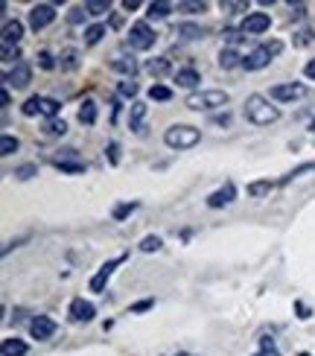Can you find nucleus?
Returning <instances> with one entry per match:
<instances>
[{
	"mask_svg": "<svg viewBox=\"0 0 315 356\" xmlns=\"http://www.w3.org/2000/svg\"><path fill=\"white\" fill-rule=\"evenodd\" d=\"M155 41H158L155 29L149 26L146 21L131 24V29H129V47H131V50H140V53H146V50H152V47H155Z\"/></svg>",
	"mask_w": 315,
	"mask_h": 356,
	"instance_id": "4",
	"label": "nucleus"
},
{
	"mask_svg": "<svg viewBox=\"0 0 315 356\" xmlns=\"http://www.w3.org/2000/svg\"><path fill=\"white\" fill-rule=\"evenodd\" d=\"M231 102L228 91H219V88H207V91H193L187 94L184 106L193 111H213V108H225Z\"/></svg>",
	"mask_w": 315,
	"mask_h": 356,
	"instance_id": "2",
	"label": "nucleus"
},
{
	"mask_svg": "<svg viewBox=\"0 0 315 356\" xmlns=\"http://www.w3.org/2000/svg\"><path fill=\"white\" fill-rule=\"evenodd\" d=\"M301 97H307V85H301V82H286V85H275L272 88V99L275 102H295Z\"/></svg>",
	"mask_w": 315,
	"mask_h": 356,
	"instance_id": "10",
	"label": "nucleus"
},
{
	"mask_svg": "<svg viewBox=\"0 0 315 356\" xmlns=\"http://www.w3.org/2000/svg\"><path fill=\"white\" fill-rule=\"evenodd\" d=\"M161 245H163V240H161V236L158 234H149V236H143V240H140V251H143V254H152V251H161Z\"/></svg>",
	"mask_w": 315,
	"mask_h": 356,
	"instance_id": "27",
	"label": "nucleus"
},
{
	"mask_svg": "<svg viewBox=\"0 0 315 356\" xmlns=\"http://www.w3.org/2000/svg\"><path fill=\"white\" fill-rule=\"evenodd\" d=\"M21 111H24V117H35V114H41V97H29L24 106H21Z\"/></svg>",
	"mask_w": 315,
	"mask_h": 356,
	"instance_id": "37",
	"label": "nucleus"
},
{
	"mask_svg": "<svg viewBox=\"0 0 315 356\" xmlns=\"http://www.w3.org/2000/svg\"><path fill=\"white\" fill-rule=\"evenodd\" d=\"M53 21H56V6L53 3H38V6L29 9V26H33V33L47 29Z\"/></svg>",
	"mask_w": 315,
	"mask_h": 356,
	"instance_id": "6",
	"label": "nucleus"
},
{
	"mask_svg": "<svg viewBox=\"0 0 315 356\" xmlns=\"http://www.w3.org/2000/svg\"><path fill=\"white\" fill-rule=\"evenodd\" d=\"M79 123L85 126H94L97 123V102L94 99H85L82 108H79Z\"/></svg>",
	"mask_w": 315,
	"mask_h": 356,
	"instance_id": "24",
	"label": "nucleus"
},
{
	"mask_svg": "<svg viewBox=\"0 0 315 356\" xmlns=\"http://www.w3.org/2000/svg\"><path fill=\"white\" fill-rule=\"evenodd\" d=\"M202 140V131L196 126H187V123H178V126H170L163 131V143L170 146V149H193Z\"/></svg>",
	"mask_w": 315,
	"mask_h": 356,
	"instance_id": "3",
	"label": "nucleus"
},
{
	"mask_svg": "<svg viewBox=\"0 0 315 356\" xmlns=\"http://www.w3.org/2000/svg\"><path fill=\"white\" fill-rule=\"evenodd\" d=\"M111 67H114L117 73H123L126 79H134V73H138V62H134L131 56H117L114 62H111Z\"/></svg>",
	"mask_w": 315,
	"mask_h": 356,
	"instance_id": "18",
	"label": "nucleus"
},
{
	"mask_svg": "<svg viewBox=\"0 0 315 356\" xmlns=\"http://www.w3.org/2000/svg\"><path fill=\"white\" fill-rule=\"evenodd\" d=\"M120 94H123V97H138V82H134V79L120 82Z\"/></svg>",
	"mask_w": 315,
	"mask_h": 356,
	"instance_id": "41",
	"label": "nucleus"
},
{
	"mask_svg": "<svg viewBox=\"0 0 315 356\" xmlns=\"http://www.w3.org/2000/svg\"><path fill=\"white\" fill-rule=\"evenodd\" d=\"M304 172H315V161H309V164H301L298 170H292V172H286L280 178V184H289V181H295V178H301Z\"/></svg>",
	"mask_w": 315,
	"mask_h": 356,
	"instance_id": "33",
	"label": "nucleus"
},
{
	"mask_svg": "<svg viewBox=\"0 0 315 356\" xmlns=\"http://www.w3.org/2000/svg\"><path fill=\"white\" fill-rule=\"evenodd\" d=\"M85 12H88V15H94V18H99V15L111 12V3H108V0H88V3H85Z\"/></svg>",
	"mask_w": 315,
	"mask_h": 356,
	"instance_id": "28",
	"label": "nucleus"
},
{
	"mask_svg": "<svg viewBox=\"0 0 315 356\" xmlns=\"http://www.w3.org/2000/svg\"><path fill=\"white\" fill-rule=\"evenodd\" d=\"M44 135H50V138H65V135H67V123H65V120H47V123H44Z\"/></svg>",
	"mask_w": 315,
	"mask_h": 356,
	"instance_id": "25",
	"label": "nucleus"
},
{
	"mask_svg": "<svg viewBox=\"0 0 315 356\" xmlns=\"http://www.w3.org/2000/svg\"><path fill=\"white\" fill-rule=\"evenodd\" d=\"M0 58H3L6 65L15 62V58H18V47H3V50H0ZM15 65H18V62H15Z\"/></svg>",
	"mask_w": 315,
	"mask_h": 356,
	"instance_id": "44",
	"label": "nucleus"
},
{
	"mask_svg": "<svg viewBox=\"0 0 315 356\" xmlns=\"http://www.w3.org/2000/svg\"><path fill=\"white\" fill-rule=\"evenodd\" d=\"M149 99H155V102H170L172 99V91L167 85H152L149 88Z\"/></svg>",
	"mask_w": 315,
	"mask_h": 356,
	"instance_id": "30",
	"label": "nucleus"
},
{
	"mask_svg": "<svg viewBox=\"0 0 315 356\" xmlns=\"http://www.w3.org/2000/svg\"><path fill=\"white\" fill-rule=\"evenodd\" d=\"M67 316H70L73 324H88V321H94L97 307L91 301H85V298H73L70 307H67Z\"/></svg>",
	"mask_w": 315,
	"mask_h": 356,
	"instance_id": "9",
	"label": "nucleus"
},
{
	"mask_svg": "<svg viewBox=\"0 0 315 356\" xmlns=\"http://www.w3.org/2000/svg\"><path fill=\"white\" fill-rule=\"evenodd\" d=\"M175 85L178 88H187V91H193V88L202 85V73L196 67H181L175 73Z\"/></svg>",
	"mask_w": 315,
	"mask_h": 356,
	"instance_id": "15",
	"label": "nucleus"
},
{
	"mask_svg": "<svg viewBox=\"0 0 315 356\" xmlns=\"http://www.w3.org/2000/svg\"><path fill=\"white\" fill-rule=\"evenodd\" d=\"M0 102H3V108H9V106H12V97H9V88H3V91H0Z\"/></svg>",
	"mask_w": 315,
	"mask_h": 356,
	"instance_id": "50",
	"label": "nucleus"
},
{
	"mask_svg": "<svg viewBox=\"0 0 315 356\" xmlns=\"http://www.w3.org/2000/svg\"><path fill=\"white\" fill-rule=\"evenodd\" d=\"M126 260V254H120V257H114V260H108V263H102L99 266V272L91 277V292H105V286H108V280H111V275H114V269L120 263Z\"/></svg>",
	"mask_w": 315,
	"mask_h": 356,
	"instance_id": "11",
	"label": "nucleus"
},
{
	"mask_svg": "<svg viewBox=\"0 0 315 356\" xmlns=\"http://www.w3.org/2000/svg\"><path fill=\"white\" fill-rule=\"evenodd\" d=\"M155 307V301L152 298H146V301H138V304H134L131 307V313H146V309H152Z\"/></svg>",
	"mask_w": 315,
	"mask_h": 356,
	"instance_id": "46",
	"label": "nucleus"
},
{
	"mask_svg": "<svg viewBox=\"0 0 315 356\" xmlns=\"http://www.w3.org/2000/svg\"><path fill=\"white\" fill-rule=\"evenodd\" d=\"M105 33H108V29H105L102 24H94V26H88V29H85V44H99Z\"/></svg>",
	"mask_w": 315,
	"mask_h": 356,
	"instance_id": "32",
	"label": "nucleus"
},
{
	"mask_svg": "<svg viewBox=\"0 0 315 356\" xmlns=\"http://www.w3.org/2000/svg\"><path fill=\"white\" fill-rule=\"evenodd\" d=\"M18 149H21V140H18V138H12V135H3V138H0V155H3V158L15 155Z\"/></svg>",
	"mask_w": 315,
	"mask_h": 356,
	"instance_id": "26",
	"label": "nucleus"
},
{
	"mask_svg": "<svg viewBox=\"0 0 315 356\" xmlns=\"http://www.w3.org/2000/svg\"><path fill=\"white\" fill-rule=\"evenodd\" d=\"M304 73H307V79H315V58H312V62H307Z\"/></svg>",
	"mask_w": 315,
	"mask_h": 356,
	"instance_id": "51",
	"label": "nucleus"
},
{
	"mask_svg": "<svg viewBox=\"0 0 315 356\" xmlns=\"http://www.w3.org/2000/svg\"><path fill=\"white\" fill-rule=\"evenodd\" d=\"M138 207H140V202H123V204H117V207H114V219L123 222L126 216H131L134 211H138Z\"/></svg>",
	"mask_w": 315,
	"mask_h": 356,
	"instance_id": "31",
	"label": "nucleus"
},
{
	"mask_svg": "<svg viewBox=\"0 0 315 356\" xmlns=\"http://www.w3.org/2000/svg\"><path fill=\"white\" fill-rule=\"evenodd\" d=\"M236 199V187L228 181V184H225V187H219L216 193H210V196H207V207H213V211H216V207H225V204H231Z\"/></svg>",
	"mask_w": 315,
	"mask_h": 356,
	"instance_id": "14",
	"label": "nucleus"
},
{
	"mask_svg": "<svg viewBox=\"0 0 315 356\" xmlns=\"http://www.w3.org/2000/svg\"><path fill=\"white\" fill-rule=\"evenodd\" d=\"M222 35H225V41H231V44H236L239 38H243V33H239V29H225Z\"/></svg>",
	"mask_w": 315,
	"mask_h": 356,
	"instance_id": "47",
	"label": "nucleus"
},
{
	"mask_svg": "<svg viewBox=\"0 0 315 356\" xmlns=\"http://www.w3.org/2000/svg\"><path fill=\"white\" fill-rule=\"evenodd\" d=\"M24 38V24L21 21H6L3 24V47H18Z\"/></svg>",
	"mask_w": 315,
	"mask_h": 356,
	"instance_id": "16",
	"label": "nucleus"
},
{
	"mask_svg": "<svg viewBox=\"0 0 315 356\" xmlns=\"http://www.w3.org/2000/svg\"><path fill=\"white\" fill-rule=\"evenodd\" d=\"M79 62H76V50H65V56H62V67L65 70H73Z\"/></svg>",
	"mask_w": 315,
	"mask_h": 356,
	"instance_id": "42",
	"label": "nucleus"
},
{
	"mask_svg": "<svg viewBox=\"0 0 315 356\" xmlns=\"http://www.w3.org/2000/svg\"><path fill=\"white\" fill-rule=\"evenodd\" d=\"M53 167L62 170V172H67V175H79V172H85V161L79 158L76 149H65L62 155L53 158Z\"/></svg>",
	"mask_w": 315,
	"mask_h": 356,
	"instance_id": "7",
	"label": "nucleus"
},
{
	"mask_svg": "<svg viewBox=\"0 0 315 356\" xmlns=\"http://www.w3.org/2000/svg\"><path fill=\"white\" fill-rule=\"evenodd\" d=\"M56 333V321L50 316H33V321H29V336L38 339V342H47V339H53Z\"/></svg>",
	"mask_w": 315,
	"mask_h": 356,
	"instance_id": "13",
	"label": "nucleus"
},
{
	"mask_svg": "<svg viewBox=\"0 0 315 356\" xmlns=\"http://www.w3.org/2000/svg\"><path fill=\"white\" fill-rule=\"evenodd\" d=\"M254 356H280V350H277V345H275V339L263 336V339H260V353H254Z\"/></svg>",
	"mask_w": 315,
	"mask_h": 356,
	"instance_id": "36",
	"label": "nucleus"
},
{
	"mask_svg": "<svg viewBox=\"0 0 315 356\" xmlns=\"http://www.w3.org/2000/svg\"><path fill=\"white\" fill-rule=\"evenodd\" d=\"M175 35L184 38V41H199V38H204V29L199 24H178Z\"/></svg>",
	"mask_w": 315,
	"mask_h": 356,
	"instance_id": "21",
	"label": "nucleus"
},
{
	"mask_svg": "<svg viewBox=\"0 0 315 356\" xmlns=\"http://www.w3.org/2000/svg\"><path fill=\"white\" fill-rule=\"evenodd\" d=\"M105 158H108L111 167H117L120 164V143H108V146H105Z\"/></svg>",
	"mask_w": 315,
	"mask_h": 356,
	"instance_id": "40",
	"label": "nucleus"
},
{
	"mask_svg": "<svg viewBox=\"0 0 315 356\" xmlns=\"http://www.w3.org/2000/svg\"><path fill=\"white\" fill-rule=\"evenodd\" d=\"M26 342H21V339H3V348H0V353L3 356H26Z\"/></svg>",
	"mask_w": 315,
	"mask_h": 356,
	"instance_id": "22",
	"label": "nucleus"
},
{
	"mask_svg": "<svg viewBox=\"0 0 315 356\" xmlns=\"http://www.w3.org/2000/svg\"><path fill=\"white\" fill-rule=\"evenodd\" d=\"M146 70L149 73H152V76H167V73L172 70V65H170V58H149V62H146Z\"/></svg>",
	"mask_w": 315,
	"mask_h": 356,
	"instance_id": "23",
	"label": "nucleus"
},
{
	"mask_svg": "<svg viewBox=\"0 0 315 356\" xmlns=\"http://www.w3.org/2000/svg\"><path fill=\"white\" fill-rule=\"evenodd\" d=\"M140 3H138V0H123V9H129V12H134V9H138Z\"/></svg>",
	"mask_w": 315,
	"mask_h": 356,
	"instance_id": "52",
	"label": "nucleus"
},
{
	"mask_svg": "<svg viewBox=\"0 0 315 356\" xmlns=\"http://www.w3.org/2000/svg\"><path fill=\"white\" fill-rule=\"evenodd\" d=\"M243 114H245V120L254 123V126H272V123L280 120V108L272 106V99H266L263 94H251L245 99Z\"/></svg>",
	"mask_w": 315,
	"mask_h": 356,
	"instance_id": "1",
	"label": "nucleus"
},
{
	"mask_svg": "<svg viewBox=\"0 0 315 356\" xmlns=\"http://www.w3.org/2000/svg\"><path fill=\"white\" fill-rule=\"evenodd\" d=\"M29 82H33V67L26 62H18L12 70L3 73V88H26Z\"/></svg>",
	"mask_w": 315,
	"mask_h": 356,
	"instance_id": "8",
	"label": "nucleus"
},
{
	"mask_svg": "<svg viewBox=\"0 0 315 356\" xmlns=\"http://www.w3.org/2000/svg\"><path fill=\"white\" fill-rule=\"evenodd\" d=\"M170 12H172V3H167V0H152V3H149L146 18L149 21H163V18H170Z\"/></svg>",
	"mask_w": 315,
	"mask_h": 356,
	"instance_id": "19",
	"label": "nucleus"
},
{
	"mask_svg": "<svg viewBox=\"0 0 315 356\" xmlns=\"http://www.w3.org/2000/svg\"><path fill=\"white\" fill-rule=\"evenodd\" d=\"M85 15H88L85 6H76V9H70V18H67V21H70V24H82V21H85Z\"/></svg>",
	"mask_w": 315,
	"mask_h": 356,
	"instance_id": "45",
	"label": "nucleus"
},
{
	"mask_svg": "<svg viewBox=\"0 0 315 356\" xmlns=\"http://www.w3.org/2000/svg\"><path fill=\"white\" fill-rule=\"evenodd\" d=\"M143 117H146V102H140V99H134L131 102V111H129V126L138 131V135H143Z\"/></svg>",
	"mask_w": 315,
	"mask_h": 356,
	"instance_id": "17",
	"label": "nucleus"
},
{
	"mask_svg": "<svg viewBox=\"0 0 315 356\" xmlns=\"http://www.w3.org/2000/svg\"><path fill=\"white\" fill-rule=\"evenodd\" d=\"M312 29L309 26H304V29H298V33H295V47H309V44H312Z\"/></svg>",
	"mask_w": 315,
	"mask_h": 356,
	"instance_id": "39",
	"label": "nucleus"
},
{
	"mask_svg": "<svg viewBox=\"0 0 315 356\" xmlns=\"http://www.w3.org/2000/svg\"><path fill=\"white\" fill-rule=\"evenodd\" d=\"M58 108H62V102H58V99H53V97H41V114H44V117H50V120H56Z\"/></svg>",
	"mask_w": 315,
	"mask_h": 356,
	"instance_id": "29",
	"label": "nucleus"
},
{
	"mask_svg": "<svg viewBox=\"0 0 315 356\" xmlns=\"http://www.w3.org/2000/svg\"><path fill=\"white\" fill-rule=\"evenodd\" d=\"M272 50L266 47V44H260V47H254L248 56H243V67L245 70H263V67H268L272 65Z\"/></svg>",
	"mask_w": 315,
	"mask_h": 356,
	"instance_id": "12",
	"label": "nucleus"
},
{
	"mask_svg": "<svg viewBox=\"0 0 315 356\" xmlns=\"http://www.w3.org/2000/svg\"><path fill=\"white\" fill-rule=\"evenodd\" d=\"M295 309H298V313H301V318H304V321L309 318V307H307V304H301V301H295Z\"/></svg>",
	"mask_w": 315,
	"mask_h": 356,
	"instance_id": "49",
	"label": "nucleus"
},
{
	"mask_svg": "<svg viewBox=\"0 0 315 356\" xmlns=\"http://www.w3.org/2000/svg\"><path fill=\"white\" fill-rule=\"evenodd\" d=\"M216 123H219V126H228V123H231V114H228V111H225L222 117H216Z\"/></svg>",
	"mask_w": 315,
	"mask_h": 356,
	"instance_id": "53",
	"label": "nucleus"
},
{
	"mask_svg": "<svg viewBox=\"0 0 315 356\" xmlns=\"http://www.w3.org/2000/svg\"><path fill=\"white\" fill-rule=\"evenodd\" d=\"M175 356H193V353H175Z\"/></svg>",
	"mask_w": 315,
	"mask_h": 356,
	"instance_id": "54",
	"label": "nucleus"
},
{
	"mask_svg": "<svg viewBox=\"0 0 315 356\" xmlns=\"http://www.w3.org/2000/svg\"><path fill=\"white\" fill-rule=\"evenodd\" d=\"M12 175H15V178H21V181H29L33 175H38V164H21Z\"/></svg>",
	"mask_w": 315,
	"mask_h": 356,
	"instance_id": "38",
	"label": "nucleus"
},
{
	"mask_svg": "<svg viewBox=\"0 0 315 356\" xmlns=\"http://www.w3.org/2000/svg\"><path fill=\"white\" fill-rule=\"evenodd\" d=\"M309 129H312V131H315V120H312V123H309Z\"/></svg>",
	"mask_w": 315,
	"mask_h": 356,
	"instance_id": "55",
	"label": "nucleus"
},
{
	"mask_svg": "<svg viewBox=\"0 0 315 356\" xmlns=\"http://www.w3.org/2000/svg\"><path fill=\"white\" fill-rule=\"evenodd\" d=\"M219 67H222V70L243 67V56H239L236 50H231V47H222V53H219Z\"/></svg>",
	"mask_w": 315,
	"mask_h": 356,
	"instance_id": "20",
	"label": "nucleus"
},
{
	"mask_svg": "<svg viewBox=\"0 0 315 356\" xmlns=\"http://www.w3.org/2000/svg\"><path fill=\"white\" fill-rule=\"evenodd\" d=\"M272 181H254V184H248V196L251 199H260V196H266V193H272Z\"/></svg>",
	"mask_w": 315,
	"mask_h": 356,
	"instance_id": "34",
	"label": "nucleus"
},
{
	"mask_svg": "<svg viewBox=\"0 0 315 356\" xmlns=\"http://www.w3.org/2000/svg\"><path fill=\"white\" fill-rule=\"evenodd\" d=\"M222 9H231V12H236V9H248V3H234V0H225Z\"/></svg>",
	"mask_w": 315,
	"mask_h": 356,
	"instance_id": "48",
	"label": "nucleus"
},
{
	"mask_svg": "<svg viewBox=\"0 0 315 356\" xmlns=\"http://www.w3.org/2000/svg\"><path fill=\"white\" fill-rule=\"evenodd\" d=\"M298 356H309V353H298Z\"/></svg>",
	"mask_w": 315,
	"mask_h": 356,
	"instance_id": "56",
	"label": "nucleus"
},
{
	"mask_svg": "<svg viewBox=\"0 0 315 356\" xmlns=\"http://www.w3.org/2000/svg\"><path fill=\"white\" fill-rule=\"evenodd\" d=\"M272 29V15L268 12H248L243 24H239V33L243 35H263Z\"/></svg>",
	"mask_w": 315,
	"mask_h": 356,
	"instance_id": "5",
	"label": "nucleus"
},
{
	"mask_svg": "<svg viewBox=\"0 0 315 356\" xmlns=\"http://www.w3.org/2000/svg\"><path fill=\"white\" fill-rule=\"evenodd\" d=\"M38 65H41L44 70H53V67H56V62H53V56H50L47 50H41V53H38Z\"/></svg>",
	"mask_w": 315,
	"mask_h": 356,
	"instance_id": "43",
	"label": "nucleus"
},
{
	"mask_svg": "<svg viewBox=\"0 0 315 356\" xmlns=\"http://www.w3.org/2000/svg\"><path fill=\"white\" fill-rule=\"evenodd\" d=\"M178 9L187 12V15H199V12L207 9V3H204V0H181V3H178Z\"/></svg>",
	"mask_w": 315,
	"mask_h": 356,
	"instance_id": "35",
	"label": "nucleus"
}]
</instances>
